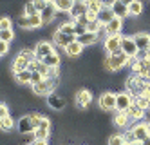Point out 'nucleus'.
Segmentation results:
<instances>
[{"label":"nucleus","mask_w":150,"mask_h":145,"mask_svg":"<svg viewBox=\"0 0 150 145\" xmlns=\"http://www.w3.org/2000/svg\"><path fill=\"white\" fill-rule=\"evenodd\" d=\"M107 143H109V145H123V143H125L123 132H121V134H117V132H116V134H110V136H109V141H107Z\"/></svg>","instance_id":"72a5a7b5"},{"label":"nucleus","mask_w":150,"mask_h":145,"mask_svg":"<svg viewBox=\"0 0 150 145\" xmlns=\"http://www.w3.org/2000/svg\"><path fill=\"white\" fill-rule=\"evenodd\" d=\"M123 138H125V143H128V145H132V143H136V141H137L136 132L132 131V127H130V129H127V131L123 132Z\"/></svg>","instance_id":"473e14b6"},{"label":"nucleus","mask_w":150,"mask_h":145,"mask_svg":"<svg viewBox=\"0 0 150 145\" xmlns=\"http://www.w3.org/2000/svg\"><path fill=\"white\" fill-rule=\"evenodd\" d=\"M33 4H35V7H36L38 13H42V11L47 7V4H49V2H45V0H33Z\"/></svg>","instance_id":"58836bf2"},{"label":"nucleus","mask_w":150,"mask_h":145,"mask_svg":"<svg viewBox=\"0 0 150 145\" xmlns=\"http://www.w3.org/2000/svg\"><path fill=\"white\" fill-rule=\"evenodd\" d=\"M83 49H85L83 44H80L78 40H74V42H72V44H69V46L63 49V51H65V54H67L69 58H78L80 54L83 53Z\"/></svg>","instance_id":"a211bd4d"},{"label":"nucleus","mask_w":150,"mask_h":145,"mask_svg":"<svg viewBox=\"0 0 150 145\" xmlns=\"http://www.w3.org/2000/svg\"><path fill=\"white\" fill-rule=\"evenodd\" d=\"M49 134H51V131H49V129H42V127L35 129V132H33L35 140H47V138H49Z\"/></svg>","instance_id":"2f4dec72"},{"label":"nucleus","mask_w":150,"mask_h":145,"mask_svg":"<svg viewBox=\"0 0 150 145\" xmlns=\"http://www.w3.org/2000/svg\"><path fill=\"white\" fill-rule=\"evenodd\" d=\"M87 31H92V33H100V31H103V26L100 24V20H98V18H94V20H91V22H89V26H87Z\"/></svg>","instance_id":"f704fd0d"},{"label":"nucleus","mask_w":150,"mask_h":145,"mask_svg":"<svg viewBox=\"0 0 150 145\" xmlns=\"http://www.w3.org/2000/svg\"><path fill=\"white\" fill-rule=\"evenodd\" d=\"M31 80H33V71H31V69L15 73V82L18 85H31Z\"/></svg>","instance_id":"5701e85b"},{"label":"nucleus","mask_w":150,"mask_h":145,"mask_svg":"<svg viewBox=\"0 0 150 145\" xmlns=\"http://www.w3.org/2000/svg\"><path fill=\"white\" fill-rule=\"evenodd\" d=\"M123 145H128V143H123Z\"/></svg>","instance_id":"de8ad7c7"},{"label":"nucleus","mask_w":150,"mask_h":145,"mask_svg":"<svg viewBox=\"0 0 150 145\" xmlns=\"http://www.w3.org/2000/svg\"><path fill=\"white\" fill-rule=\"evenodd\" d=\"M45 2H52V0H45Z\"/></svg>","instance_id":"49530a36"},{"label":"nucleus","mask_w":150,"mask_h":145,"mask_svg":"<svg viewBox=\"0 0 150 145\" xmlns=\"http://www.w3.org/2000/svg\"><path fill=\"white\" fill-rule=\"evenodd\" d=\"M74 20H76V24L85 26V27H87V26H89V22H91V18H89V15H87V13H85V15H80L78 18H74Z\"/></svg>","instance_id":"4c0bfd02"},{"label":"nucleus","mask_w":150,"mask_h":145,"mask_svg":"<svg viewBox=\"0 0 150 145\" xmlns=\"http://www.w3.org/2000/svg\"><path fill=\"white\" fill-rule=\"evenodd\" d=\"M47 105L51 109H54V111H62L63 107H65V100H63L60 94H56V91H54V93H51L47 96Z\"/></svg>","instance_id":"6ab92c4d"},{"label":"nucleus","mask_w":150,"mask_h":145,"mask_svg":"<svg viewBox=\"0 0 150 145\" xmlns=\"http://www.w3.org/2000/svg\"><path fill=\"white\" fill-rule=\"evenodd\" d=\"M110 7L114 11V15L120 16V18H128L130 16V13H128V6H125L121 0H110Z\"/></svg>","instance_id":"f3484780"},{"label":"nucleus","mask_w":150,"mask_h":145,"mask_svg":"<svg viewBox=\"0 0 150 145\" xmlns=\"http://www.w3.org/2000/svg\"><path fill=\"white\" fill-rule=\"evenodd\" d=\"M134 40L137 44L139 51H148L150 49V33L139 31V33H136V35H134Z\"/></svg>","instance_id":"dca6fc26"},{"label":"nucleus","mask_w":150,"mask_h":145,"mask_svg":"<svg viewBox=\"0 0 150 145\" xmlns=\"http://www.w3.org/2000/svg\"><path fill=\"white\" fill-rule=\"evenodd\" d=\"M16 129L20 134H33L35 132V125H33V120H31V114H24L22 118L18 120Z\"/></svg>","instance_id":"ddd939ff"},{"label":"nucleus","mask_w":150,"mask_h":145,"mask_svg":"<svg viewBox=\"0 0 150 145\" xmlns=\"http://www.w3.org/2000/svg\"><path fill=\"white\" fill-rule=\"evenodd\" d=\"M132 131L136 132L137 141H145V140L150 136V124H148V121H145V120L136 121V124L132 125Z\"/></svg>","instance_id":"9d476101"},{"label":"nucleus","mask_w":150,"mask_h":145,"mask_svg":"<svg viewBox=\"0 0 150 145\" xmlns=\"http://www.w3.org/2000/svg\"><path fill=\"white\" fill-rule=\"evenodd\" d=\"M22 145H33V141H29V143H22Z\"/></svg>","instance_id":"a18cd8bd"},{"label":"nucleus","mask_w":150,"mask_h":145,"mask_svg":"<svg viewBox=\"0 0 150 145\" xmlns=\"http://www.w3.org/2000/svg\"><path fill=\"white\" fill-rule=\"evenodd\" d=\"M121 51L127 53L130 58H136V56H137L139 47H137L134 36H123V40H121Z\"/></svg>","instance_id":"9b49d317"},{"label":"nucleus","mask_w":150,"mask_h":145,"mask_svg":"<svg viewBox=\"0 0 150 145\" xmlns=\"http://www.w3.org/2000/svg\"><path fill=\"white\" fill-rule=\"evenodd\" d=\"M16 24H18L20 29H24V31H29V29L31 31H36L38 27L44 26V20H42L40 13H36V15H25V13H22V15L18 16Z\"/></svg>","instance_id":"7ed1b4c3"},{"label":"nucleus","mask_w":150,"mask_h":145,"mask_svg":"<svg viewBox=\"0 0 150 145\" xmlns=\"http://www.w3.org/2000/svg\"><path fill=\"white\" fill-rule=\"evenodd\" d=\"M60 62H62V58H60L58 51H52L51 54H47V56L44 58V64L49 65V67H60Z\"/></svg>","instance_id":"cd10ccee"},{"label":"nucleus","mask_w":150,"mask_h":145,"mask_svg":"<svg viewBox=\"0 0 150 145\" xmlns=\"http://www.w3.org/2000/svg\"><path fill=\"white\" fill-rule=\"evenodd\" d=\"M2 29H13V20L9 16H6V15L0 18V31Z\"/></svg>","instance_id":"e433bc0d"},{"label":"nucleus","mask_w":150,"mask_h":145,"mask_svg":"<svg viewBox=\"0 0 150 145\" xmlns=\"http://www.w3.org/2000/svg\"><path fill=\"white\" fill-rule=\"evenodd\" d=\"M134 102L139 105V107H141V109H150V98L146 96V94H137L136 98H134Z\"/></svg>","instance_id":"c756f323"},{"label":"nucleus","mask_w":150,"mask_h":145,"mask_svg":"<svg viewBox=\"0 0 150 145\" xmlns=\"http://www.w3.org/2000/svg\"><path fill=\"white\" fill-rule=\"evenodd\" d=\"M121 2H123V4H125V6H130V4H132V2H134V0H121Z\"/></svg>","instance_id":"37998d69"},{"label":"nucleus","mask_w":150,"mask_h":145,"mask_svg":"<svg viewBox=\"0 0 150 145\" xmlns=\"http://www.w3.org/2000/svg\"><path fill=\"white\" fill-rule=\"evenodd\" d=\"M35 58H36V56H35V51H33V49H22V51H20L16 56H15V60H13V64H11L13 74L29 69V64L33 62Z\"/></svg>","instance_id":"f03ea898"},{"label":"nucleus","mask_w":150,"mask_h":145,"mask_svg":"<svg viewBox=\"0 0 150 145\" xmlns=\"http://www.w3.org/2000/svg\"><path fill=\"white\" fill-rule=\"evenodd\" d=\"M116 100H117V93H112V91H105L100 94L98 98V105L101 111H116Z\"/></svg>","instance_id":"20e7f679"},{"label":"nucleus","mask_w":150,"mask_h":145,"mask_svg":"<svg viewBox=\"0 0 150 145\" xmlns=\"http://www.w3.org/2000/svg\"><path fill=\"white\" fill-rule=\"evenodd\" d=\"M125 113H127L128 116H130V120H132V121H141V120L145 118V109H141V107H139L136 102H134L130 107H128V109L125 111Z\"/></svg>","instance_id":"412c9836"},{"label":"nucleus","mask_w":150,"mask_h":145,"mask_svg":"<svg viewBox=\"0 0 150 145\" xmlns=\"http://www.w3.org/2000/svg\"><path fill=\"white\" fill-rule=\"evenodd\" d=\"M16 124H15V120H13V116L9 114V116H4V118H0V129H2L4 132H9V131H13V127H15Z\"/></svg>","instance_id":"c85d7f7f"},{"label":"nucleus","mask_w":150,"mask_h":145,"mask_svg":"<svg viewBox=\"0 0 150 145\" xmlns=\"http://www.w3.org/2000/svg\"><path fill=\"white\" fill-rule=\"evenodd\" d=\"M74 40H78L76 35H67V33H62V31H54V33H52V42H54L58 47H62V49H65L69 44H72Z\"/></svg>","instance_id":"0eeeda50"},{"label":"nucleus","mask_w":150,"mask_h":145,"mask_svg":"<svg viewBox=\"0 0 150 145\" xmlns=\"http://www.w3.org/2000/svg\"><path fill=\"white\" fill-rule=\"evenodd\" d=\"M98 38H100V33L87 31V33H83V35L78 36V42L83 44L85 47H89V46H94V44H98Z\"/></svg>","instance_id":"4be33fe9"},{"label":"nucleus","mask_w":150,"mask_h":145,"mask_svg":"<svg viewBox=\"0 0 150 145\" xmlns=\"http://www.w3.org/2000/svg\"><path fill=\"white\" fill-rule=\"evenodd\" d=\"M85 13H89V7L85 4V0H76V4H74L69 15H71V18H78L80 15H85Z\"/></svg>","instance_id":"b1692460"},{"label":"nucleus","mask_w":150,"mask_h":145,"mask_svg":"<svg viewBox=\"0 0 150 145\" xmlns=\"http://www.w3.org/2000/svg\"><path fill=\"white\" fill-rule=\"evenodd\" d=\"M134 104V96L128 91H121L117 93V100H116V111H127Z\"/></svg>","instance_id":"f8f14e48"},{"label":"nucleus","mask_w":150,"mask_h":145,"mask_svg":"<svg viewBox=\"0 0 150 145\" xmlns=\"http://www.w3.org/2000/svg\"><path fill=\"white\" fill-rule=\"evenodd\" d=\"M56 6H54V2H49L47 4V7L40 13V16H42V20H44V26H49V24H52V22L56 20Z\"/></svg>","instance_id":"2eb2a0df"},{"label":"nucleus","mask_w":150,"mask_h":145,"mask_svg":"<svg viewBox=\"0 0 150 145\" xmlns=\"http://www.w3.org/2000/svg\"><path fill=\"white\" fill-rule=\"evenodd\" d=\"M143 145H150V136H148V138H146V140L143 141Z\"/></svg>","instance_id":"c03bdc74"},{"label":"nucleus","mask_w":150,"mask_h":145,"mask_svg":"<svg viewBox=\"0 0 150 145\" xmlns=\"http://www.w3.org/2000/svg\"><path fill=\"white\" fill-rule=\"evenodd\" d=\"M116 15H114V11H112V7H110V2H107L105 4V7L100 11V15H98V20H100V24L101 26H107L109 22L114 18Z\"/></svg>","instance_id":"aec40b11"},{"label":"nucleus","mask_w":150,"mask_h":145,"mask_svg":"<svg viewBox=\"0 0 150 145\" xmlns=\"http://www.w3.org/2000/svg\"><path fill=\"white\" fill-rule=\"evenodd\" d=\"M74 100H76V105L80 109H87L91 105V102H92V93L89 89H80L76 93V96H74Z\"/></svg>","instance_id":"4468645a"},{"label":"nucleus","mask_w":150,"mask_h":145,"mask_svg":"<svg viewBox=\"0 0 150 145\" xmlns=\"http://www.w3.org/2000/svg\"><path fill=\"white\" fill-rule=\"evenodd\" d=\"M130 64V56H128L127 53L120 51V53H112V54H107V58L103 60V67L105 71L109 73H117L121 71L125 65Z\"/></svg>","instance_id":"f257e3e1"},{"label":"nucleus","mask_w":150,"mask_h":145,"mask_svg":"<svg viewBox=\"0 0 150 145\" xmlns=\"http://www.w3.org/2000/svg\"><path fill=\"white\" fill-rule=\"evenodd\" d=\"M33 145H49L47 140H33Z\"/></svg>","instance_id":"79ce46f5"},{"label":"nucleus","mask_w":150,"mask_h":145,"mask_svg":"<svg viewBox=\"0 0 150 145\" xmlns=\"http://www.w3.org/2000/svg\"><path fill=\"white\" fill-rule=\"evenodd\" d=\"M7 51H9V42H2V40H0V56H6V54H7Z\"/></svg>","instance_id":"ea45409f"},{"label":"nucleus","mask_w":150,"mask_h":145,"mask_svg":"<svg viewBox=\"0 0 150 145\" xmlns=\"http://www.w3.org/2000/svg\"><path fill=\"white\" fill-rule=\"evenodd\" d=\"M22 13H25V15H36V13H38L36 7H35V4H33V0H27V2L24 4Z\"/></svg>","instance_id":"c9c22d12"},{"label":"nucleus","mask_w":150,"mask_h":145,"mask_svg":"<svg viewBox=\"0 0 150 145\" xmlns=\"http://www.w3.org/2000/svg\"><path fill=\"white\" fill-rule=\"evenodd\" d=\"M112 124H114V127H117V129H130L132 125V120H130V116H128L125 111H114V118H112Z\"/></svg>","instance_id":"1a4fd4ad"},{"label":"nucleus","mask_w":150,"mask_h":145,"mask_svg":"<svg viewBox=\"0 0 150 145\" xmlns=\"http://www.w3.org/2000/svg\"><path fill=\"white\" fill-rule=\"evenodd\" d=\"M0 40L11 44L15 40V31L13 29H2V31H0Z\"/></svg>","instance_id":"7c9ffc66"},{"label":"nucleus","mask_w":150,"mask_h":145,"mask_svg":"<svg viewBox=\"0 0 150 145\" xmlns=\"http://www.w3.org/2000/svg\"><path fill=\"white\" fill-rule=\"evenodd\" d=\"M4 116H9V107H7V104H0V118H4Z\"/></svg>","instance_id":"a19ab883"},{"label":"nucleus","mask_w":150,"mask_h":145,"mask_svg":"<svg viewBox=\"0 0 150 145\" xmlns=\"http://www.w3.org/2000/svg\"><path fill=\"white\" fill-rule=\"evenodd\" d=\"M121 40L123 35H110V36H105L103 38V49L107 54H112V53H120L121 51Z\"/></svg>","instance_id":"39448f33"},{"label":"nucleus","mask_w":150,"mask_h":145,"mask_svg":"<svg viewBox=\"0 0 150 145\" xmlns=\"http://www.w3.org/2000/svg\"><path fill=\"white\" fill-rule=\"evenodd\" d=\"M58 9V13H71V9L74 7L76 0H52Z\"/></svg>","instance_id":"393cba45"},{"label":"nucleus","mask_w":150,"mask_h":145,"mask_svg":"<svg viewBox=\"0 0 150 145\" xmlns=\"http://www.w3.org/2000/svg\"><path fill=\"white\" fill-rule=\"evenodd\" d=\"M35 56L38 60H44L47 54H51L52 51H56L54 49V42H47V40H38L36 42V46H35Z\"/></svg>","instance_id":"423d86ee"},{"label":"nucleus","mask_w":150,"mask_h":145,"mask_svg":"<svg viewBox=\"0 0 150 145\" xmlns=\"http://www.w3.org/2000/svg\"><path fill=\"white\" fill-rule=\"evenodd\" d=\"M121 31H123V18H120V16H114L107 26H103L105 36H110V35H121Z\"/></svg>","instance_id":"6e6552de"},{"label":"nucleus","mask_w":150,"mask_h":145,"mask_svg":"<svg viewBox=\"0 0 150 145\" xmlns=\"http://www.w3.org/2000/svg\"><path fill=\"white\" fill-rule=\"evenodd\" d=\"M85 4H87L89 11L91 13H96V15H100V11L105 7V0H85Z\"/></svg>","instance_id":"bb28decb"},{"label":"nucleus","mask_w":150,"mask_h":145,"mask_svg":"<svg viewBox=\"0 0 150 145\" xmlns=\"http://www.w3.org/2000/svg\"><path fill=\"white\" fill-rule=\"evenodd\" d=\"M128 13H130V16H141L145 13V6L141 0H134V2L128 6Z\"/></svg>","instance_id":"a878e982"}]
</instances>
